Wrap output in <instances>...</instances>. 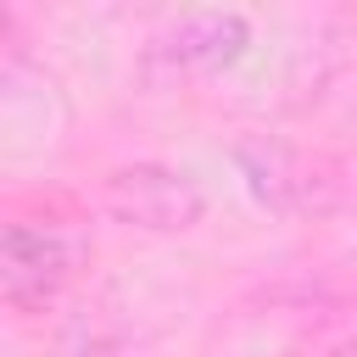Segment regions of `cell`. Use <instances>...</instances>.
<instances>
[{"label":"cell","mask_w":357,"mask_h":357,"mask_svg":"<svg viewBox=\"0 0 357 357\" xmlns=\"http://www.w3.org/2000/svg\"><path fill=\"white\" fill-rule=\"evenodd\" d=\"M329 357H357V335H346V340H340V346H335Z\"/></svg>","instance_id":"obj_4"},{"label":"cell","mask_w":357,"mask_h":357,"mask_svg":"<svg viewBox=\"0 0 357 357\" xmlns=\"http://www.w3.org/2000/svg\"><path fill=\"white\" fill-rule=\"evenodd\" d=\"M78 257H84V240L67 234V229H33V223H11L6 240H0V284H6V301L17 312L28 307H45L73 273H78Z\"/></svg>","instance_id":"obj_2"},{"label":"cell","mask_w":357,"mask_h":357,"mask_svg":"<svg viewBox=\"0 0 357 357\" xmlns=\"http://www.w3.org/2000/svg\"><path fill=\"white\" fill-rule=\"evenodd\" d=\"M106 212L128 229L178 234V229H195L206 218V190L178 167L134 162V167H117L106 178Z\"/></svg>","instance_id":"obj_1"},{"label":"cell","mask_w":357,"mask_h":357,"mask_svg":"<svg viewBox=\"0 0 357 357\" xmlns=\"http://www.w3.org/2000/svg\"><path fill=\"white\" fill-rule=\"evenodd\" d=\"M245 17L234 11H184L173 17L156 39H151V56L167 61L173 73H201V67H223L245 50Z\"/></svg>","instance_id":"obj_3"}]
</instances>
